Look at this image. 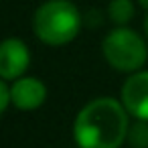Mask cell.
I'll use <instances>...</instances> for the list:
<instances>
[{
	"mask_svg": "<svg viewBox=\"0 0 148 148\" xmlns=\"http://www.w3.org/2000/svg\"><path fill=\"white\" fill-rule=\"evenodd\" d=\"M128 112L114 97L91 99L73 122V138L79 148H120L128 140Z\"/></svg>",
	"mask_w": 148,
	"mask_h": 148,
	"instance_id": "obj_1",
	"label": "cell"
},
{
	"mask_svg": "<svg viewBox=\"0 0 148 148\" xmlns=\"http://www.w3.org/2000/svg\"><path fill=\"white\" fill-rule=\"evenodd\" d=\"M81 27V14L69 0H47L33 18V29L39 41L49 47H63L71 43Z\"/></svg>",
	"mask_w": 148,
	"mask_h": 148,
	"instance_id": "obj_2",
	"label": "cell"
},
{
	"mask_svg": "<svg viewBox=\"0 0 148 148\" xmlns=\"http://www.w3.org/2000/svg\"><path fill=\"white\" fill-rule=\"evenodd\" d=\"M101 51L110 67L124 71V73H136L148 59L146 41L132 29L120 27L106 35L101 43Z\"/></svg>",
	"mask_w": 148,
	"mask_h": 148,
	"instance_id": "obj_3",
	"label": "cell"
},
{
	"mask_svg": "<svg viewBox=\"0 0 148 148\" xmlns=\"http://www.w3.org/2000/svg\"><path fill=\"white\" fill-rule=\"evenodd\" d=\"M122 103L130 116L148 122V71L132 73L122 85Z\"/></svg>",
	"mask_w": 148,
	"mask_h": 148,
	"instance_id": "obj_4",
	"label": "cell"
},
{
	"mask_svg": "<svg viewBox=\"0 0 148 148\" xmlns=\"http://www.w3.org/2000/svg\"><path fill=\"white\" fill-rule=\"evenodd\" d=\"M31 63L29 47L21 39H6L0 45V77L12 81L18 79Z\"/></svg>",
	"mask_w": 148,
	"mask_h": 148,
	"instance_id": "obj_5",
	"label": "cell"
},
{
	"mask_svg": "<svg viewBox=\"0 0 148 148\" xmlns=\"http://www.w3.org/2000/svg\"><path fill=\"white\" fill-rule=\"evenodd\" d=\"M12 106L23 112H33L41 108L47 99V87L37 77H18L10 85Z\"/></svg>",
	"mask_w": 148,
	"mask_h": 148,
	"instance_id": "obj_6",
	"label": "cell"
},
{
	"mask_svg": "<svg viewBox=\"0 0 148 148\" xmlns=\"http://www.w3.org/2000/svg\"><path fill=\"white\" fill-rule=\"evenodd\" d=\"M108 16H110L112 23L124 27L134 16V4L130 2V0H112V2L108 4Z\"/></svg>",
	"mask_w": 148,
	"mask_h": 148,
	"instance_id": "obj_7",
	"label": "cell"
},
{
	"mask_svg": "<svg viewBox=\"0 0 148 148\" xmlns=\"http://www.w3.org/2000/svg\"><path fill=\"white\" fill-rule=\"evenodd\" d=\"M128 142L132 148H148V122L138 120L128 130Z\"/></svg>",
	"mask_w": 148,
	"mask_h": 148,
	"instance_id": "obj_8",
	"label": "cell"
},
{
	"mask_svg": "<svg viewBox=\"0 0 148 148\" xmlns=\"http://www.w3.org/2000/svg\"><path fill=\"white\" fill-rule=\"evenodd\" d=\"M8 103H12V93H10V85L4 81H0V112H6L8 110Z\"/></svg>",
	"mask_w": 148,
	"mask_h": 148,
	"instance_id": "obj_9",
	"label": "cell"
},
{
	"mask_svg": "<svg viewBox=\"0 0 148 148\" xmlns=\"http://www.w3.org/2000/svg\"><path fill=\"white\" fill-rule=\"evenodd\" d=\"M138 2H140V6H142V8H146V10H148V0H138Z\"/></svg>",
	"mask_w": 148,
	"mask_h": 148,
	"instance_id": "obj_10",
	"label": "cell"
},
{
	"mask_svg": "<svg viewBox=\"0 0 148 148\" xmlns=\"http://www.w3.org/2000/svg\"><path fill=\"white\" fill-rule=\"evenodd\" d=\"M144 33H146V37H148V16H146V21H144Z\"/></svg>",
	"mask_w": 148,
	"mask_h": 148,
	"instance_id": "obj_11",
	"label": "cell"
}]
</instances>
